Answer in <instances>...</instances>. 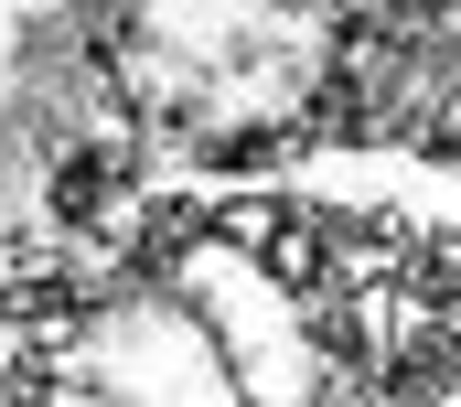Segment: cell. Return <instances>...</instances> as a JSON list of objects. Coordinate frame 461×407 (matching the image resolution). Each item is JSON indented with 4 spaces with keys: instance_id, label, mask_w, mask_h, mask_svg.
Returning a JSON list of instances; mask_svg holds the SVG:
<instances>
[{
    "instance_id": "1",
    "label": "cell",
    "mask_w": 461,
    "mask_h": 407,
    "mask_svg": "<svg viewBox=\"0 0 461 407\" xmlns=\"http://www.w3.org/2000/svg\"><path fill=\"white\" fill-rule=\"evenodd\" d=\"M258 247H268L279 290H322V279H333V236H322V225H290V214H279V225H268Z\"/></svg>"
}]
</instances>
